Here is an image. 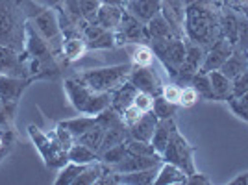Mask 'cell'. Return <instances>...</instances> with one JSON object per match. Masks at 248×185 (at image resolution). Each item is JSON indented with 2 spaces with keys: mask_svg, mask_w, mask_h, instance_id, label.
<instances>
[{
  "mask_svg": "<svg viewBox=\"0 0 248 185\" xmlns=\"http://www.w3.org/2000/svg\"><path fill=\"white\" fill-rule=\"evenodd\" d=\"M28 17L22 0H0V45L24 50Z\"/></svg>",
  "mask_w": 248,
  "mask_h": 185,
  "instance_id": "6da1fadb",
  "label": "cell"
},
{
  "mask_svg": "<svg viewBox=\"0 0 248 185\" xmlns=\"http://www.w3.org/2000/svg\"><path fill=\"white\" fill-rule=\"evenodd\" d=\"M63 89L69 102L80 115H98L104 109L111 108V94L109 92L93 91L87 83H83L78 76L67 78L63 82Z\"/></svg>",
  "mask_w": 248,
  "mask_h": 185,
  "instance_id": "7a4b0ae2",
  "label": "cell"
},
{
  "mask_svg": "<svg viewBox=\"0 0 248 185\" xmlns=\"http://www.w3.org/2000/svg\"><path fill=\"white\" fill-rule=\"evenodd\" d=\"M217 22L211 10L204 6L202 2H193L186 10V30L189 41L198 43V45H213V37L217 31Z\"/></svg>",
  "mask_w": 248,
  "mask_h": 185,
  "instance_id": "3957f363",
  "label": "cell"
},
{
  "mask_svg": "<svg viewBox=\"0 0 248 185\" xmlns=\"http://www.w3.org/2000/svg\"><path fill=\"white\" fill-rule=\"evenodd\" d=\"M28 137L33 143V146L37 148V152L41 155L43 163L46 165L48 169H62L69 163V155H67V150L63 148V144L58 141V137L54 132L46 134L43 132L39 126L35 124H30L28 126Z\"/></svg>",
  "mask_w": 248,
  "mask_h": 185,
  "instance_id": "277c9868",
  "label": "cell"
},
{
  "mask_svg": "<svg viewBox=\"0 0 248 185\" xmlns=\"http://www.w3.org/2000/svg\"><path fill=\"white\" fill-rule=\"evenodd\" d=\"M132 71V65H111V67H100V69H89L76 74L83 83H87L93 91L111 92L119 85H123Z\"/></svg>",
  "mask_w": 248,
  "mask_h": 185,
  "instance_id": "5b68a950",
  "label": "cell"
},
{
  "mask_svg": "<svg viewBox=\"0 0 248 185\" xmlns=\"http://www.w3.org/2000/svg\"><path fill=\"white\" fill-rule=\"evenodd\" d=\"M150 48L154 56L161 62L170 76H176L182 69L186 60V41L182 37H169V39H152Z\"/></svg>",
  "mask_w": 248,
  "mask_h": 185,
  "instance_id": "8992f818",
  "label": "cell"
},
{
  "mask_svg": "<svg viewBox=\"0 0 248 185\" xmlns=\"http://www.w3.org/2000/svg\"><path fill=\"white\" fill-rule=\"evenodd\" d=\"M193 146L187 143V139L178 132V128H172L170 137H169V144H167L165 152H163V161L172 163L176 167H180L187 176L197 172L195 170V159H193Z\"/></svg>",
  "mask_w": 248,
  "mask_h": 185,
  "instance_id": "52a82bcc",
  "label": "cell"
},
{
  "mask_svg": "<svg viewBox=\"0 0 248 185\" xmlns=\"http://www.w3.org/2000/svg\"><path fill=\"white\" fill-rule=\"evenodd\" d=\"M31 24L35 26V30L41 33V37L50 45V48L54 50V54L63 56L62 46H63V37L62 28H60V21H58V11L56 8H45V10L35 15L33 19H30Z\"/></svg>",
  "mask_w": 248,
  "mask_h": 185,
  "instance_id": "ba28073f",
  "label": "cell"
},
{
  "mask_svg": "<svg viewBox=\"0 0 248 185\" xmlns=\"http://www.w3.org/2000/svg\"><path fill=\"white\" fill-rule=\"evenodd\" d=\"M113 37L117 46H126L128 43H139L148 39V33H146V26L143 22L137 21L132 13L124 11L119 28L113 30Z\"/></svg>",
  "mask_w": 248,
  "mask_h": 185,
  "instance_id": "9c48e42d",
  "label": "cell"
},
{
  "mask_svg": "<svg viewBox=\"0 0 248 185\" xmlns=\"http://www.w3.org/2000/svg\"><path fill=\"white\" fill-rule=\"evenodd\" d=\"M128 82L132 83V85H135L137 91L148 92L152 96H159L161 89H163V83L159 80V76L155 74V71L150 65L148 67H134L132 65Z\"/></svg>",
  "mask_w": 248,
  "mask_h": 185,
  "instance_id": "30bf717a",
  "label": "cell"
},
{
  "mask_svg": "<svg viewBox=\"0 0 248 185\" xmlns=\"http://www.w3.org/2000/svg\"><path fill=\"white\" fill-rule=\"evenodd\" d=\"M204 56H206V54H204V50H202V45L193 43V41L186 43V60H184L182 69H180L178 74H176V78L186 80V82L191 83V78L202 69Z\"/></svg>",
  "mask_w": 248,
  "mask_h": 185,
  "instance_id": "8fae6325",
  "label": "cell"
},
{
  "mask_svg": "<svg viewBox=\"0 0 248 185\" xmlns=\"http://www.w3.org/2000/svg\"><path fill=\"white\" fill-rule=\"evenodd\" d=\"M232 52H233V45L228 41V39H217V41L211 45V48L206 52L200 72H206L207 74V72L220 69V67H222V63L230 58V54H232Z\"/></svg>",
  "mask_w": 248,
  "mask_h": 185,
  "instance_id": "7c38bea8",
  "label": "cell"
},
{
  "mask_svg": "<svg viewBox=\"0 0 248 185\" xmlns=\"http://www.w3.org/2000/svg\"><path fill=\"white\" fill-rule=\"evenodd\" d=\"M163 163V157L159 154L154 155H139V154H126L123 161L115 167H109L111 170L124 174V172H135V170H145V169H152V167H159Z\"/></svg>",
  "mask_w": 248,
  "mask_h": 185,
  "instance_id": "4fadbf2b",
  "label": "cell"
},
{
  "mask_svg": "<svg viewBox=\"0 0 248 185\" xmlns=\"http://www.w3.org/2000/svg\"><path fill=\"white\" fill-rule=\"evenodd\" d=\"M186 0H161V15L170 24L176 37H182L186 24Z\"/></svg>",
  "mask_w": 248,
  "mask_h": 185,
  "instance_id": "5bb4252c",
  "label": "cell"
},
{
  "mask_svg": "<svg viewBox=\"0 0 248 185\" xmlns=\"http://www.w3.org/2000/svg\"><path fill=\"white\" fill-rule=\"evenodd\" d=\"M31 83L30 78L19 76H0V100L2 102H17L21 100L24 91Z\"/></svg>",
  "mask_w": 248,
  "mask_h": 185,
  "instance_id": "9a60e30c",
  "label": "cell"
},
{
  "mask_svg": "<svg viewBox=\"0 0 248 185\" xmlns=\"http://www.w3.org/2000/svg\"><path fill=\"white\" fill-rule=\"evenodd\" d=\"M0 76H19V78H26L21 52L0 45Z\"/></svg>",
  "mask_w": 248,
  "mask_h": 185,
  "instance_id": "2e32d148",
  "label": "cell"
},
{
  "mask_svg": "<svg viewBox=\"0 0 248 185\" xmlns=\"http://www.w3.org/2000/svg\"><path fill=\"white\" fill-rule=\"evenodd\" d=\"M157 123H159V119L154 115V111L143 113V117H141L137 123L130 126V139L143 141V143H150Z\"/></svg>",
  "mask_w": 248,
  "mask_h": 185,
  "instance_id": "e0dca14e",
  "label": "cell"
},
{
  "mask_svg": "<svg viewBox=\"0 0 248 185\" xmlns=\"http://www.w3.org/2000/svg\"><path fill=\"white\" fill-rule=\"evenodd\" d=\"M126 11L132 13L137 21L146 24L154 15L161 11V0H130Z\"/></svg>",
  "mask_w": 248,
  "mask_h": 185,
  "instance_id": "ac0fdd59",
  "label": "cell"
},
{
  "mask_svg": "<svg viewBox=\"0 0 248 185\" xmlns=\"http://www.w3.org/2000/svg\"><path fill=\"white\" fill-rule=\"evenodd\" d=\"M124 8H119V6H111V4H102L100 10L96 13L94 21L96 24H100L106 30H117L119 24H121V19H123Z\"/></svg>",
  "mask_w": 248,
  "mask_h": 185,
  "instance_id": "d6986e66",
  "label": "cell"
},
{
  "mask_svg": "<svg viewBox=\"0 0 248 185\" xmlns=\"http://www.w3.org/2000/svg\"><path fill=\"white\" fill-rule=\"evenodd\" d=\"M159 167L145 169V170H135V172H124L119 174L115 172V184H126V185H150L154 184L155 176H157Z\"/></svg>",
  "mask_w": 248,
  "mask_h": 185,
  "instance_id": "ffe728a7",
  "label": "cell"
},
{
  "mask_svg": "<svg viewBox=\"0 0 248 185\" xmlns=\"http://www.w3.org/2000/svg\"><path fill=\"white\" fill-rule=\"evenodd\" d=\"M176 184H187V174L172 163H163L159 165V170L154 180V185H176Z\"/></svg>",
  "mask_w": 248,
  "mask_h": 185,
  "instance_id": "44dd1931",
  "label": "cell"
},
{
  "mask_svg": "<svg viewBox=\"0 0 248 185\" xmlns=\"http://www.w3.org/2000/svg\"><path fill=\"white\" fill-rule=\"evenodd\" d=\"M109 94H111V108L117 109L119 113H123V109H126L130 104H134L137 89H135V85H132V83L126 80L123 85H119Z\"/></svg>",
  "mask_w": 248,
  "mask_h": 185,
  "instance_id": "7402d4cb",
  "label": "cell"
},
{
  "mask_svg": "<svg viewBox=\"0 0 248 185\" xmlns=\"http://www.w3.org/2000/svg\"><path fill=\"white\" fill-rule=\"evenodd\" d=\"M146 33H148V39H169V37H176V33L172 31L170 24L167 22V19L161 15V11L154 15L150 21L145 24Z\"/></svg>",
  "mask_w": 248,
  "mask_h": 185,
  "instance_id": "603a6c76",
  "label": "cell"
},
{
  "mask_svg": "<svg viewBox=\"0 0 248 185\" xmlns=\"http://www.w3.org/2000/svg\"><path fill=\"white\" fill-rule=\"evenodd\" d=\"M220 72H224L230 80H233L235 76H239L241 72L248 71V58H247V52H241V50H233L230 54L226 62L222 63V67L218 69Z\"/></svg>",
  "mask_w": 248,
  "mask_h": 185,
  "instance_id": "cb8c5ba5",
  "label": "cell"
},
{
  "mask_svg": "<svg viewBox=\"0 0 248 185\" xmlns=\"http://www.w3.org/2000/svg\"><path fill=\"white\" fill-rule=\"evenodd\" d=\"M207 76H209V82H211L215 100H230L232 98V80L226 74L217 69V71L207 72Z\"/></svg>",
  "mask_w": 248,
  "mask_h": 185,
  "instance_id": "d4e9b609",
  "label": "cell"
},
{
  "mask_svg": "<svg viewBox=\"0 0 248 185\" xmlns=\"http://www.w3.org/2000/svg\"><path fill=\"white\" fill-rule=\"evenodd\" d=\"M87 50H89V48H87V43H85V39H83L82 35L67 37V39L63 41V46H62L63 58H65L69 63L78 62L80 58L85 56V52Z\"/></svg>",
  "mask_w": 248,
  "mask_h": 185,
  "instance_id": "484cf974",
  "label": "cell"
},
{
  "mask_svg": "<svg viewBox=\"0 0 248 185\" xmlns=\"http://www.w3.org/2000/svg\"><path fill=\"white\" fill-rule=\"evenodd\" d=\"M172 128H174L172 119H163V121H159V123H157V126H155L154 135H152V141H150V144L154 146V150L159 155H163V152H165Z\"/></svg>",
  "mask_w": 248,
  "mask_h": 185,
  "instance_id": "4316f807",
  "label": "cell"
},
{
  "mask_svg": "<svg viewBox=\"0 0 248 185\" xmlns=\"http://www.w3.org/2000/svg\"><path fill=\"white\" fill-rule=\"evenodd\" d=\"M67 155H69V161L78 165H89L94 163V161H100V157H98V154L94 152L93 148L85 146L83 143H78V141L67 150Z\"/></svg>",
  "mask_w": 248,
  "mask_h": 185,
  "instance_id": "83f0119b",
  "label": "cell"
},
{
  "mask_svg": "<svg viewBox=\"0 0 248 185\" xmlns=\"http://www.w3.org/2000/svg\"><path fill=\"white\" fill-rule=\"evenodd\" d=\"M104 134H106V126L96 121V123H94L87 132H83L76 141H78V143H83L85 146H89V148H93L94 152L98 154V150H100V146H102Z\"/></svg>",
  "mask_w": 248,
  "mask_h": 185,
  "instance_id": "f1b7e54d",
  "label": "cell"
},
{
  "mask_svg": "<svg viewBox=\"0 0 248 185\" xmlns=\"http://www.w3.org/2000/svg\"><path fill=\"white\" fill-rule=\"evenodd\" d=\"M128 139H130V137H128ZM128 139L123 141V143L109 146L108 150H104L102 154L98 155L100 161H102L106 167H115V165L121 163L124 157H126V154H128Z\"/></svg>",
  "mask_w": 248,
  "mask_h": 185,
  "instance_id": "f546056e",
  "label": "cell"
},
{
  "mask_svg": "<svg viewBox=\"0 0 248 185\" xmlns=\"http://www.w3.org/2000/svg\"><path fill=\"white\" fill-rule=\"evenodd\" d=\"M96 123V115H80V117H74V119H67V121H62V124L71 132V134L78 139L83 132H87L93 124Z\"/></svg>",
  "mask_w": 248,
  "mask_h": 185,
  "instance_id": "4dcf8cb0",
  "label": "cell"
},
{
  "mask_svg": "<svg viewBox=\"0 0 248 185\" xmlns=\"http://www.w3.org/2000/svg\"><path fill=\"white\" fill-rule=\"evenodd\" d=\"M104 174V163L102 161H94V163H89L85 165V169H83L80 176L76 178V182L74 185H94L98 184V180H100V176Z\"/></svg>",
  "mask_w": 248,
  "mask_h": 185,
  "instance_id": "1f68e13d",
  "label": "cell"
},
{
  "mask_svg": "<svg viewBox=\"0 0 248 185\" xmlns=\"http://www.w3.org/2000/svg\"><path fill=\"white\" fill-rule=\"evenodd\" d=\"M130 56H132L134 67H148L154 62L152 48L148 45H143V43H134V46L130 48Z\"/></svg>",
  "mask_w": 248,
  "mask_h": 185,
  "instance_id": "d6a6232c",
  "label": "cell"
},
{
  "mask_svg": "<svg viewBox=\"0 0 248 185\" xmlns=\"http://www.w3.org/2000/svg\"><path fill=\"white\" fill-rule=\"evenodd\" d=\"M83 169H85V165H78V163H73V161H69V163L62 167L60 169V174L56 178V185H74L76 182V178L80 176Z\"/></svg>",
  "mask_w": 248,
  "mask_h": 185,
  "instance_id": "836d02e7",
  "label": "cell"
},
{
  "mask_svg": "<svg viewBox=\"0 0 248 185\" xmlns=\"http://www.w3.org/2000/svg\"><path fill=\"white\" fill-rule=\"evenodd\" d=\"M17 102H2L0 100V130H11L15 128V113H17Z\"/></svg>",
  "mask_w": 248,
  "mask_h": 185,
  "instance_id": "e575fe53",
  "label": "cell"
},
{
  "mask_svg": "<svg viewBox=\"0 0 248 185\" xmlns=\"http://www.w3.org/2000/svg\"><path fill=\"white\" fill-rule=\"evenodd\" d=\"M176 108H178V104L169 102L167 98H163V96L159 94V96H155L154 98L152 111H154V115L159 119V121H163V119H172V115L176 113Z\"/></svg>",
  "mask_w": 248,
  "mask_h": 185,
  "instance_id": "d590c367",
  "label": "cell"
},
{
  "mask_svg": "<svg viewBox=\"0 0 248 185\" xmlns=\"http://www.w3.org/2000/svg\"><path fill=\"white\" fill-rule=\"evenodd\" d=\"M191 85L198 91L200 96L204 98H213L215 100V94H213V89H211V82H209V76L206 72L198 71L193 78H191Z\"/></svg>",
  "mask_w": 248,
  "mask_h": 185,
  "instance_id": "8d00e7d4",
  "label": "cell"
},
{
  "mask_svg": "<svg viewBox=\"0 0 248 185\" xmlns=\"http://www.w3.org/2000/svg\"><path fill=\"white\" fill-rule=\"evenodd\" d=\"M15 141H17L15 128H11V130H0V161L6 159V155L13 150Z\"/></svg>",
  "mask_w": 248,
  "mask_h": 185,
  "instance_id": "74e56055",
  "label": "cell"
},
{
  "mask_svg": "<svg viewBox=\"0 0 248 185\" xmlns=\"http://www.w3.org/2000/svg\"><path fill=\"white\" fill-rule=\"evenodd\" d=\"M237 26H239V21L233 15H224L222 17V31L226 35L224 39H228L233 46L237 45Z\"/></svg>",
  "mask_w": 248,
  "mask_h": 185,
  "instance_id": "f35d334b",
  "label": "cell"
},
{
  "mask_svg": "<svg viewBox=\"0 0 248 185\" xmlns=\"http://www.w3.org/2000/svg\"><path fill=\"white\" fill-rule=\"evenodd\" d=\"M78 2H80V10H82L83 19L87 22H93L98 10H100V6H102V2L100 0H78Z\"/></svg>",
  "mask_w": 248,
  "mask_h": 185,
  "instance_id": "ab89813d",
  "label": "cell"
},
{
  "mask_svg": "<svg viewBox=\"0 0 248 185\" xmlns=\"http://www.w3.org/2000/svg\"><path fill=\"white\" fill-rule=\"evenodd\" d=\"M228 102H230V108H232L241 119L248 121V92L241 94L237 98H230Z\"/></svg>",
  "mask_w": 248,
  "mask_h": 185,
  "instance_id": "60d3db41",
  "label": "cell"
},
{
  "mask_svg": "<svg viewBox=\"0 0 248 185\" xmlns=\"http://www.w3.org/2000/svg\"><path fill=\"white\" fill-rule=\"evenodd\" d=\"M128 152L130 154H139V155H154L157 154L154 146L150 143H143V141H135V139H128Z\"/></svg>",
  "mask_w": 248,
  "mask_h": 185,
  "instance_id": "b9f144b4",
  "label": "cell"
},
{
  "mask_svg": "<svg viewBox=\"0 0 248 185\" xmlns=\"http://www.w3.org/2000/svg\"><path fill=\"white\" fill-rule=\"evenodd\" d=\"M245 92H248V71L241 72L232 80V98H237Z\"/></svg>",
  "mask_w": 248,
  "mask_h": 185,
  "instance_id": "7bdbcfd3",
  "label": "cell"
},
{
  "mask_svg": "<svg viewBox=\"0 0 248 185\" xmlns=\"http://www.w3.org/2000/svg\"><path fill=\"white\" fill-rule=\"evenodd\" d=\"M54 134H56V137H58V141L63 144V148L65 150H69L71 146H73L74 143H76V137H74L65 126H63L62 123H58L56 124V128H54Z\"/></svg>",
  "mask_w": 248,
  "mask_h": 185,
  "instance_id": "ee69618b",
  "label": "cell"
},
{
  "mask_svg": "<svg viewBox=\"0 0 248 185\" xmlns=\"http://www.w3.org/2000/svg\"><path fill=\"white\" fill-rule=\"evenodd\" d=\"M161 96H163V98H167L169 102L178 104V106H180V98H182V87H180V85H176V83H167V85H163V89H161Z\"/></svg>",
  "mask_w": 248,
  "mask_h": 185,
  "instance_id": "f6af8a7d",
  "label": "cell"
},
{
  "mask_svg": "<svg viewBox=\"0 0 248 185\" xmlns=\"http://www.w3.org/2000/svg\"><path fill=\"white\" fill-rule=\"evenodd\" d=\"M154 98H155V96L148 94V92L137 91V94H135V98H134V104L139 108V109H141V111H143V113H146V111H152Z\"/></svg>",
  "mask_w": 248,
  "mask_h": 185,
  "instance_id": "bcb514c9",
  "label": "cell"
},
{
  "mask_svg": "<svg viewBox=\"0 0 248 185\" xmlns=\"http://www.w3.org/2000/svg\"><path fill=\"white\" fill-rule=\"evenodd\" d=\"M198 98H200V94L198 91L193 87V85H187L182 89V98H180V106H184V108H191V106H195L198 102Z\"/></svg>",
  "mask_w": 248,
  "mask_h": 185,
  "instance_id": "7dc6e473",
  "label": "cell"
},
{
  "mask_svg": "<svg viewBox=\"0 0 248 185\" xmlns=\"http://www.w3.org/2000/svg\"><path fill=\"white\" fill-rule=\"evenodd\" d=\"M121 117H123V121L126 123V126L130 128L132 124H135L141 117H143V111L135 106V104H130L126 109H123V113H121Z\"/></svg>",
  "mask_w": 248,
  "mask_h": 185,
  "instance_id": "c3c4849f",
  "label": "cell"
},
{
  "mask_svg": "<svg viewBox=\"0 0 248 185\" xmlns=\"http://www.w3.org/2000/svg\"><path fill=\"white\" fill-rule=\"evenodd\" d=\"M237 43H239V50L241 52L248 50V22L247 21H239Z\"/></svg>",
  "mask_w": 248,
  "mask_h": 185,
  "instance_id": "681fc988",
  "label": "cell"
},
{
  "mask_svg": "<svg viewBox=\"0 0 248 185\" xmlns=\"http://www.w3.org/2000/svg\"><path fill=\"white\" fill-rule=\"evenodd\" d=\"M187 184H195V185H207L209 180H207L204 174H198V172H193V174L187 176Z\"/></svg>",
  "mask_w": 248,
  "mask_h": 185,
  "instance_id": "f907efd6",
  "label": "cell"
},
{
  "mask_svg": "<svg viewBox=\"0 0 248 185\" xmlns=\"http://www.w3.org/2000/svg\"><path fill=\"white\" fill-rule=\"evenodd\" d=\"M33 2L43 6V8H56L58 4H62L63 0H33Z\"/></svg>",
  "mask_w": 248,
  "mask_h": 185,
  "instance_id": "816d5d0a",
  "label": "cell"
},
{
  "mask_svg": "<svg viewBox=\"0 0 248 185\" xmlns=\"http://www.w3.org/2000/svg\"><path fill=\"white\" fill-rule=\"evenodd\" d=\"M102 4H111V6H119V8H124L126 10V6H128V2L130 0H100Z\"/></svg>",
  "mask_w": 248,
  "mask_h": 185,
  "instance_id": "f5cc1de1",
  "label": "cell"
},
{
  "mask_svg": "<svg viewBox=\"0 0 248 185\" xmlns=\"http://www.w3.org/2000/svg\"><path fill=\"white\" fill-rule=\"evenodd\" d=\"M230 184H232V185H248V172L237 176V178H235V180H232Z\"/></svg>",
  "mask_w": 248,
  "mask_h": 185,
  "instance_id": "db71d44e",
  "label": "cell"
},
{
  "mask_svg": "<svg viewBox=\"0 0 248 185\" xmlns=\"http://www.w3.org/2000/svg\"><path fill=\"white\" fill-rule=\"evenodd\" d=\"M247 58H248V50H247Z\"/></svg>",
  "mask_w": 248,
  "mask_h": 185,
  "instance_id": "11a10c76",
  "label": "cell"
}]
</instances>
